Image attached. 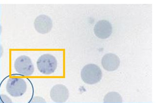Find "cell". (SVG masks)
Wrapping results in <instances>:
<instances>
[{
  "instance_id": "cell-1",
  "label": "cell",
  "mask_w": 157,
  "mask_h": 103,
  "mask_svg": "<svg viewBox=\"0 0 157 103\" xmlns=\"http://www.w3.org/2000/svg\"><path fill=\"white\" fill-rule=\"evenodd\" d=\"M102 77V73L100 68L94 64H86L81 70V79L89 85L97 84L101 80Z\"/></svg>"
},
{
  "instance_id": "cell-2",
  "label": "cell",
  "mask_w": 157,
  "mask_h": 103,
  "mask_svg": "<svg viewBox=\"0 0 157 103\" xmlns=\"http://www.w3.org/2000/svg\"><path fill=\"white\" fill-rule=\"evenodd\" d=\"M39 72L44 75H51L55 72L57 67V61L55 56L44 54L39 57L36 62Z\"/></svg>"
},
{
  "instance_id": "cell-3",
  "label": "cell",
  "mask_w": 157,
  "mask_h": 103,
  "mask_svg": "<svg viewBox=\"0 0 157 103\" xmlns=\"http://www.w3.org/2000/svg\"><path fill=\"white\" fill-rule=\"evenodd\" d=\"M27 84L22 78L11 77L7 81L6 90L12 97L22 96L27 91Z\"/></svg>"
},
{
  "instance_id": "cell-4",
  "label": "cell",
  "mask_w": 157,
  "mask_h": 103,
  "mask_svg": "<svg viewBox=\"0 0 157 103\" xmlns=\"http://www.w3.org/2000/svg\"><path fill=\"white\" fill-rule=\"evenodd\" d=\"M14 68L16 72L23 76H30L34 71L32 60L25 55H22L16 59L14 62Z\"/></svg>"
},
{
  "instance_id": "cell-5",
  "label": "cell",
  "mask_w": 157,
  "mask_h": 103,
  "mask_svg": "<svg viewBox=\"0 0 157 103\" xmlns=\"http://www.w3.org/2000/svg\"><path fill=\"white\" fill-rule=\"evenodd\" d=\"M35 30L42 34L48 33L52 29L53 24L52 20L46 15H40L35 19L34 22Z\"/></svg>"
},
{
  "instance_id": "cell-6",
  "label": "cell",
  "mask_w": 157,
  "mask_h": 103,
  "mask_svg": "<svg viewBox=\"0 0 157 103\" xmlns=\"http://www.w3.org/2000/svg\"><path fill=\"white\" fill-rule=\"evenodd\" d=\"M50 96L53 102L57 103H65L69 98V90L64 85L61 84L55 85L51 89Z\"/></svg>"
},
{
  "instance_id": "cell-7",
  "label": "cell",
  "mask_w": 157,
  "mask_h": 103,
  "mask_svg": "<svg viewBox=\"0 0 157 103\" xmlns=\"http://www.w3.org/2000/svg\"><path fill=\"white\" fill-rule=\"evenodd\" d=\"M111 24L109 21L103 20L97 22L94 27V33L100 39L108 38L112 33Z\"/></svg>"
},
{
  "instance_id": "cell-8",
  "label": "cell",
  "mask_w": 157,
  "mask_h": 103,
  "mask_svg": "<svg viewBox=\"0 0 157 103\" xmlns=\"http://www.w3.org/2000/svg\"><path fill=\"white\" fill-rule=\"evenodd\" d=\"M120 59L115 54H106L102 58V66L104 69L108 72L117 70L120 66Z\"/></svg>"
},
{
  "instance_id": "cell-9",
  "label": "cell",
  "mask_w": 157,
  "mask_h": 103,
  "mask_svg": "<svg viewBox=\"0 0 157 103\" xmlns=\"http://www.w3.org/2000/svg\"><path fill=\"white\" fill-rule=\"evenodd\" d=\"M104 103H122V97L117 92H108L104 97Z\"/></svg>"
},
{
  "instance_id": "cell-10",
  "label": "cell",
  "mask_w": 157,
  "mask_h": 103,
  "mask_svg": "<svg viewBox=\"0 0 157 103\" xmlns=\"http://www.w3.org/2000/svg\"><path fill=\"white\" fill-rule=\"evenodd\" d=\"M28 103H47L45 100L40 96H35L31 99Z\"/></svg>"
},
{
  "instance_id": "cell-11",
  "label": "cell",
  "mask_w": 157,
  "mask_h": 103,
  "mask_svg": "<svg viewBox=\"0 0 157 103\" xmlns=\"http://www.w3.org/2000/svg\"><path fill=\"white\" fill-rule=\"evenodd\" d=\"M0 103H13L11 99L6 95L0 94Z\"/></svg>"
},
{
  "instance_id": "cell-12",
  "label": "cell",
  "mask_w": 157,
  "mask_h": 103,
  "mask_svg": "<svg viewBox=\"0 0 157 103\" xmlns=\"http://www.w3.org/2000/svg\"><path fill=\"white\" fill-rule=\"evenodd\" d=\"M3 52H4L3 47H2V46L0 44V58H1L2 56V54H3Z\"/></svg>"
},
{
  "instance_id": "cell-13",
  "label": "cell",
  "mask_w": 157,
  "mask_h": 103,
  "mask_svg": "<svg viewBox=\"0 0 157 103\" xmlns=\"http://www.w3.org/2000/svg\"><path fill=\"white\" fill-rule=\"evenodd\" d=\"M2 31V26L0 24V35L1 34Z\"/></svg>"
}]
</instances>
